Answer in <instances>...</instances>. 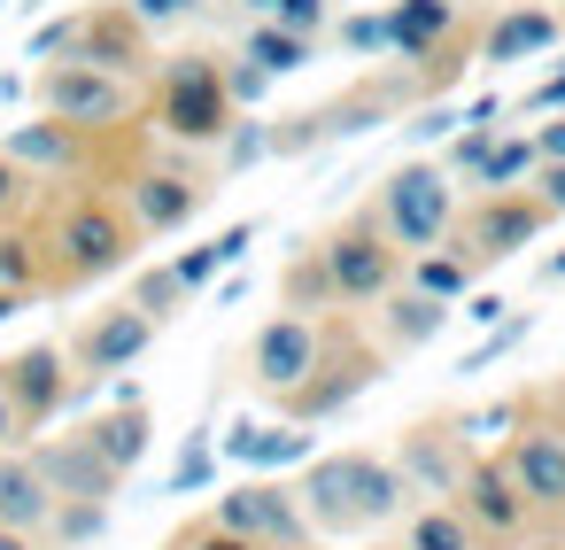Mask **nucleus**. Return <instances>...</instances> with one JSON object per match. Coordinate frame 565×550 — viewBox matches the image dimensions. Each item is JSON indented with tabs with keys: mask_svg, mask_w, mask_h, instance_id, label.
Wrapping results in <instances>:
<instances>
[{
	"mask_svg": "<svg viewBox=\"0 0 565 550\" xmlns=\"http://www.w3.org/2000/svg\"><path fill=\"white\" fill-rule=\"evenodd\" d=\"M349 47H387V32H380V17H356V24H349Z\"/></svg>",
	"mask_w": 565,
	"mask_h": 550,
	"instance_id": "nucleus-45",
	"label": "nucleus"
},
{
	"mask_svg": "<svg viewBox=\"0 0 565 550\" xmlns=\"http://www.w3.org/2000/svg\"><path fill=\"white\" fill-rule=\"evenodd\" d=\"M248 241H256V225H225L217 241H202L194 256H179V264H171V272H179V287H186V295H202V287H210V279H217L241 248H248Z\"/></svg>",
	"mask_w": 565,
	"mask_h": 550,
	"instance_id": "nucleus-28",
	"label": "nucleus"
},
{
	"mask_svg": "<svg viewBox=\"0 0 565 550\" xmlns=\"http://www.w3.org/2000/svg\"><path fill=\"white\" fill-rule=\"evenodd\" d=\"M449 504H457V511H465V519H472L488 542H511V535L534 519V511H526V496H519V480L503 473V457H472Z\"/></svg>",
	"mask_w": 565,
	"mask_h": 550,
	"instance_id": "nucleus-12",
	"label": "nucleus"
},
{
	"mask_svg": "<svg viewBox=\"0 0 565 550\" xmlns=\"http://www.w3.org/2000/svg\"><path fill=\"white\" fill-rule=\"evenodd\" d=\"M488 535L457 511V504H418L411 527H403V550H480Z\"/></svg>",
	"mask_w": 565,
	"mask_h": 550,
	"instance_id": "nucleus-27",
	"label": "nucleus"
},
{
	"mask_svg": "<svg viewBox=\"0 0 565 550\" xmlns=\"http://www.w3.org/2000/svg\"><path fill=\"white\" fill-rule=\"evenodd\" d=\"M526 334H534V318H526V310H511V318H503V326H495V334H488V341H480V349L465 357V372H480L488 357H503V349H519Z\"/></svg>",
	"mask_w": 565,
	"mask_h": 550,
	"instance_id": "nucleus-34",
	"label": "nucleus"
},
{
	"mask_svg": "<svg viewBox=\"0 0 565 550\" xmlns=\"http://www.w3.org/2000/svg\"><path fill=\"white\" fill-rule=\"evenodd\" d=\"M441 303H426V295H387V334H395V349H418L426 334H441Z\"/></svg>",
	"mask_w": 565,
	"mask_h": 550,
	"instance_id": "nucleus-30",
	"label": "nucleus"
},
{
	"mask_svg": "<svg viewBox=\"0 0 565 550\" xmlns=\"http://www.w3.org/2000/svg\"><path fill=\"white\" fill-rule=\"evenodd\" d=\"M326 17H333V0H271V24H287V32H302V40H318Z\"/></svg>",
	"mask_w": 565,
	"mask_h": 550,
	"instance_id": "nucleus-31",
	"label": "nucleus"
},
{
	"mask_svg": "<svg viewBox=\"0 0 565 550\" xmlns=\"http://www.w3.org/2000/svg\"><path fill=\"white\" fill-rule=\"evenodd\" d=\"M534 187H542L534 202H542V210L557 218V210H565V163H542V171H534Z\"/></svg>",
	"mask_w": 565,
	"mask_h": 550,
	"instance_id": "nucleus-39",
	"label": "nucleus"
},
{
	"mask_svg": "<svg viewBox=\"0 0 565 550\" xmlns=\"http://www.w3.org/2000/svg\"><path fill=\"white\" fill-rule=\"evenodd\" d=\"M248 9H256V17H271V0H248Z\"/></svg>",
	"mask_w": 565,
	"mask_h": 550,
	"instance_id": "nucleus-49",
	"label": "nucleus"
},
{
	"mask_svg": "<svg viewBox=\"0 0 565 550\" xmlns=\"http://www.w3.org/2000/svg\"><path fill=\"white\" fill-rule=\"evenodd\" d=\"M210 527H225V535H241L256 550H310L318 542V527H310V511H302V496L287 480H241V488H225L217 511H210Z\"/></svg>",
	"mask_w": 565,
	"mask_h": 550,
	"instance_id": "nucleus-5",
	"label": "nucleus"
},
{
	"mask_svg": "<svg viewBox=\"0 0 565 550\" xmlns=\"http://www.w3.org/2000/svg\"><path fill=\"white\" fill-rule=\"evenodd\" d=\"M179 550H186V542H179Z\"/></svg>",
	"mask_w": 565,
	"mask_h": 550,
	"instance_id": "nucleus-53",
	"label": "nucleus"
},
{
	"mask_svg": "<svg viewBox=\"0 0 565 550\" xmlns=\"http://www.w3.org/2000/svg\"><path fill=\"white\" fill-rule=\"evenodd\" d=\"M534 171H542L534 133H526V140H503V133H495V140H488V156H480L465 179H472L480 194H526V187H534Z\"/></svg>",
	"mask_w": 565,
	"mask_h": 550,
	"instance_id": "nucleus-23",
	"label": "nucleus"
},
{
	"mask_svg": "<svg viewBox=\"0 0 565 550\" xmlns=\"http://www.w3.org/2000/svg\"><path fill=\"white\" fill-rule=\"evenodd\" d=\"M534 109H550V117H565V71H550V78L534 86Z\"/></svg>",
	"mask_w": 565,
	"mask_h": 550,
	"instance_id": "nucleus-42",
	"label": "nucleus"
},
{
	"mask_svg": "<svg viewBox=\"0 0 565 550\" xmlns=\"http://www.w3.org/2000/svg\"><path fill=\"white\" fill-rule=\"evenodd\" d=\"M148 434H156V419H148V403H140L132 388H117V411L86 426V442H94V449L117 465V480H125V473H140V457H148Z\"/></svg>",
	"mask_w": 565,
	"mask_h": 550,
	"instance_id": "nucleus-20",
	"label": "nucleus"
},
{
	"mask_svg": "<svg viewBox=\"0 0 565 550\" xmlns=\"http://www.w3.org/2000/svg\"><path fill=\"white\" fill-rule=\"evenodd\" d=\"M32 465L47 473V488H55L63 504H109V496H117V465L86 442V426H78V434H47V442L32 449Z\"/></svg>",
	"mask_w": 565,
	"mask_h": 550,
	"instance_id": "nucleus-11",
	"label": "nucleus"
},
{
	"mask_svg": "<svg viewBox=\"0 0 565 550\" xmlns=\"http://www.w3.org/2000/svg\"><path fill=\"white\" fill-rule=\"evenodd\" d=\"M542 279H565V248H557V256H550V264H542Z\"/></svg>",
	"mask_w": 565,
	"mask_h": 550,
	"instance_id": "nucleus-48",
	"label": "nucleus"
},
{
	"mask_svg": "<svg viewBox=\"0 0 565 550\" xmlns=\"http://www.w3.org/2000/svg\"><path fill=\"white\" fill-rule=\"evenodd\" d=\"M503 473L519 480L526 511H565V434L557 426H519L503 442Z\"/></svg>",
	"mask_w": 565,
	"mask_h": 550,
	"instance_id": "nucleus-14",
	"label": "nucleus"
},
{
	"mask_svg": "<svg viewBox=\"0 0 565 550\" xmlns=\"http://www.w3.org/2000/svg\"><path fill=\"white\" fill-rule=\"evenodd\" d=\"M302 511L318 535H372L387 519L411 511V488L395 473V457H372V449H333V457H310L302 465Z\"/></svg>",
	"mask_w": 565,
	"mask_h": 550,
	"instance_id": "nucleus-1",
	"label": "nucleus"
},
{
	"mask_svg": "<svg viewBox=\"0 0 565 550\" xmlns=\"http://www.w3.org/2000/svg\"><path fill=\"white\" fill-rule=\"evenodd\" d=\"M55 488L47 473L32 465V449H0V527H17V535H47L55 527Z\"/></svg>",
	"mask_w": 565,
	"mask_h": 550,
	"instance_id": "nucleus-17",
	"label": "nucleus"
},
{
	"mask_svg": "<svg viewBox=\"0 0 565 550\" xmlns=\"http://www.w3.org/2000/svg\"><path fill=\"white\" fill-rule=\"evenodd\" d=\"M210 202V187L179 163H156V171H132V194H125V218L132 233H179L194 210Z\"/></svg>",
	"mask_w": 565,
	"mask_h": 550,
	"instance_id": "nucleus-13",
	"label": "nucleus"
},
{
	"mask_svg": "<svg viewBox=\"0 0 565 550\" xmlns=\"http://www.w3.org/2000/svg\"><path fill=\"white\" fill-rule=\"evenodd\" d=\"M0 287H32V241H0Z\"/></svg>",
	"mask_w": 565,
	"mask_h": 550,
	"instance_id": "nucleus-37",
	"label": "nucleus"
},
{
	"mask_svg": "<svg viewBox=\"0 0 565 550\" xmlns=\"http://www.w3.org/2000/svg\"><path fill=\"white\" fill-rule=\"evenodd\" d=\"M495 434H519V411L511 403H488V411H465L457 419V442H495Z\"/></svg>",
	"mask_w": 565,
	"mask_h": 550,
	"instance_id": "nucleus-32",
	"label": "nucleus"
},
{
	"mask_svg": "<svg viewBox=\"0 0 565 550\" xmlns=\"http://www.w3.org/2000/svg\"><path fill=\"white\" fill-rule=\"evenodd\" d=\"M0 156H9L24 179H71V163H78L86 148H78V125L40 117V125H17L9 140H0Z\"/></svg>",
	"mask_w": 565,
	"mask_h": 550,
	"instance_id": "nucleus-18",
	"label": "nucleus"
},
{
	"mask_svg": "<svg viewBox=\"0 0 565 550\" xmlns=\"http://www.w3.org/2000/svg\"><path fill=\"white\" fill-rule=\"evenodd\" d=\"M557 434H565V395H557Z\"/></svg>",
	"mask_w": 565,
	"mask_h": 550,
	"instance_id": "nucleus-51",
	"label": "nucleus"
},
{
	"mask_svg": "<svg viewBox=\"0 0 565 550\" xmlns=\"http://www.w3.org/2000/svg\"><path fill=\"white\" fill-rule=\"evenodd\" d=\"M318 279L333 303H387L403 279V248L380 233V218H356L318 248Z\"/></svg>",
	"mask_w": 565,
	"mask_h": 550,
	"instance_id": "nucleus-4",
	"label": "nucleus"
},
{
	"mask_svg": "<svg viewBox=\"0 0 565 550\" xmlns=\"http://www.w3.org/2000/svg\"><path fill=\"white\" fill-rule=\"evenodd\" d=\"M526 550H565V542H526Z\"/></svg>",
	"mask_w": 565,
	"mask_h": 550,
	"instance_id": "nucleus-50",
	"label": "nucleus"
},
{
	"mask_svg": "<svg viewBox=\"0 0 565 550\" xmlns=\"http://www.w3.org/2000/svg\"><path fill=\"white\" fill-rule=\"evenodd\" d=\"M125 303H132V310H148V318L163 326V318H179L194 295L179 287V272H171V264H156V272H140V279H132V295H125Z\"/></svg>",
	"mask_w": 565,
	"mask_h": 550,
	"instance_id": "nucleus-29",
	"label": "nucleus"
},
{
	"mask_svg": "<svg viewBox=\"0 0 565 550\" xmlns=\"http://www.w3.org/2000/svg\"><path fill=\"white\" fill-rule=\"evenodd\" d=\"M225 140H233V148H225V163H233V171H248V163L271 148V140H264V125H241V133H225Z\"/></svg>",
	"mask_w": 565,
	"mask_h": 550,
	"instance_id": "nucleus-38",
	"label": "nucleus"
},
{
	"mask_svg": "<svg viewBox=\"0 0 565 550\" xmlns=\"http://www.w3.org/2000/svg\"><path fill=\"white\" fill-rule=\"evenodd\" d=\"M542 225H550V210H542L534 194H488V202L472 210V225H465V256H472V264H495V256L526 248Z\"/></svg>",
	"mask_w": 565,
	"mask_h": 550,
	"instance_id": "nucleus-16",
	"label": "nucleus"
},
{
	"mask_svg": "<svg viewBox=\"0 0 565 550\" xmlns=\"http://www.w3.org/2000/svg\"><path fill=\"white\" fill-rule=\"evenodd\" d=\"M186 550H256V542H241V535H225V527H202V535H186Z\"/></svg>",
	"mask_w": 565,
	"mask_h": 550,
	"instance_id": "nucleus-43",
	"label": "nucleus"
},
{
	"mask_svg": "<svg viewBox=\"0 0 565 550\" xmlns=\"http://www.w3.org/2000/svg\"><path fill=\"white\" fill-rule=\"evenodd\" d=\"M148 117H156L163 140H179V148H217V140L233 133V71L210 63V55H179V63L156 78V109H148Z\"/></svg>",
	"mask_w": 565,
	"mask_h": 550,
	"instance_id": "nucleus-2",
	"label": "nucleus"
},
{
	"mask_svg": "<svg viewBox=\"0 0 565 550\" xmlns=\"http://www.w3.org/2000/svg\"><path fill=\"white\" fill-rule=\"evenodd\" d=\"M318 364H326V326L302 318V310H279V318L256 334V349H248V372H256V388H271V395H295Z\"/></svg>",
	"mask_w": 565,
	"mask_h": 550,
	"instance_id": "nucleus-9",
	"label": "nucleus"
},
{
	"mask_svg": "<svg viewBox=\"0 0 565 550\" xmlns=\"http://www.w3.org/2000/svg\"><path fill=\"white\" fill-rule=\"evenodd\" d=\"M40 102H47V117H63L78 133H102V125H117L132 109V86L117 71H94V63H55L40 78Z\"/></svg>",
	"mask_w": 565,
	"mask_h": 550,
	"instance_id": "nucleus-7",
	"label": "nucleus"
},
{
	"mask_svg": "<svg viewBox=\"0 0 565 550\" xmlns=\"http://www.w3.org/2000/svg\"><path fill=\"white\" fill-rule=\"evenodd\" d=\"M24 442V419H17V403H9V388H0V449H17Z\"/></svg>",
	"mask_w": 565,
	"mask_h": 550,
	"instance_id": "nucleus-44",
	"label": "nucleus"
},
{
	"mask_svg": "<svg viewBox=\"0 0 565 550\" xmlns=\"http://www.w3.org/2000/svg\"><path fill=\"white\" fill-rule=\"evenodd\" d=\"M403 279H411V295H426V303H441V310H449V303H465V295H472L480 264H472L465 248H418Z\"/></svg>",
	"mask_w": 565,
	"mask_h": 550,
	"instance_id": "nucleus-22",
	"label": "nucleus"
},
{
	"mask_svg": "<svg viewBox=\"0 0 565 550\" xmlns=\"http://www.w3.org/2000/svg\"><path fill=\"white\" fill-rule=\"evenodd\" d=\"M163 326L148 318V310H132V303H109V310H94L86 326H78V341H71V364H78V380H109V372H132L140 357H148V341H156Z\"/></svg>",
	"mask_w": 565,
	"mask_h": 550,
	"instance_id": "nucleus-8",
	"label": "nucleus"
},
{
	"mask_svg": "<svg viewBox=\"0 0 565 550\" xmlns=\"http://www.w3.org/2000/svg\"><path fill=\"white\" fill-rule=\"evenodd\" d=\"M202 9V0H125V17L140 24V32H163V24H186Z\"/></svg>",
	"mask_w": 565,
	"mask_h": 550,
	"instance_id": "nucleus-33",
	"label": "nucleus"
},
{
	"mask_svg": "<svg viewBox=\"0 0 565 550\" xmlns=\"http://www.w3.org/2000/svg\"><path fill=\"white\" fill-rule=\"evenodd\" d=\"M17 303H24L17 287H0V318H17Z\"/></svg>",
	"mask_w": 565,
	"mask_h": 550,
	"instance_id": "nucleus-47",
	"label": "nucleus"
},
{
	"mask_svg": "<svg viewBox=\"0 0 565 550\" xmlns=\"http://www.w3.org/2000/svg\"><path fill=\"white\" fill-rule=\"evenodd\" d=\"M465 442L457 434H441V426H411L403 442H395V473H403V488L411 496H426V504H449L457 496V480H465Z\"/></svg>",
	"mask_w": 565,
	"mask_h": 550,
	"instance_id": "nucleus-15",
	"label": "nucleus"
},
{
	"mask_svg": "<svg viewBox=\"0 0 565 550\" xmlns=\"http://www.w3.org/2000/svg\"><path fill=\"white\" fill-rule=\"evenodd\" d=\"M380 32H387V55H434V40L449 32V0H395Z\"/></svg>",
	"mask_w": 565,
	"mask_h": 550,
	"instance_id": "nucleus-25",
	"label": "nucleus"
},
{
	"mask_svg": "<svg viewBox=\"0 0 565 550\" xmlns=\"http://www.w3.org/2000/svg\"><path fill=\"white\" fill-rule=\"evenodd\" d=\"M71 63H94V71H140V24L125 9H94L71 24Z\"/></svg>",
	"mask_w": 565,
	"mask_h": 550,
	"instance_id": "nucleus-19",
	"label": "nucleus"
},
{
	"mask_svg": "<svg viewBox=\"0 0 565 550\" xmlns=\"http://www.w3.org/2000/svg\"><path fill=\"white\" fill-rule=\"evenodd\" d=\"M225 457H241V465H310V434L302 426H256V419H241L225 434Z\"/></svg>",
	"mask_w": 565,
	"mask_h": 550,
	"instance_id": "nucleus-24",
	"label": "nucleus"
},
{
	"mask_svg": "<svg viewBox=\"0 0 565 550\" xmlns=\"http://www.w3.org/2000/svg\"><path fill=\"white\" fill-rule=\"evenodd\" d=\"M0 550H32V535H17V527H0Z\"/></svg>",
	"mask_w": 565,
	"mask_h": 550,
	"instance_id": "nucleus-46",
	"label": "nucleus"
},
{
	"mask_svg": "<svg viewBox=\"0 0 565 550\" xmlns=\"http://www.w3.org/2000/svg\"><path fill=\"white\" fill-rule=\"evenodd\" d=\"M310 55H318V40H302V32L271 24V17H256V24H248V47H241V63L264 71V78H287V71H302Z\"/></svg>",
	"mask_w": 565,
	"mask_h": 550,
	"instance_id": "nucleus-26",
	"label": "nucleus"
},
{
	"mask_svg": "<svg viewBox=\"0 0 565 550\" xmlns=\"http://www.w3.org/2000/svg\"><path fill=\"white\" fill-rule=\"evenodd\" d=\"M210 465H217V457H210V442H186V449H179V465H171V496L210 488Z\"/></svg>",
	"mask_w": 565,
	"mask_h": 550,
	"instance_id": "nucleus-36",
	"label": "nucleus"
},
{
	"mask_svg": "<svg viewBox=\"0 0 565 550\" xmlns=\"http://www.w3.org/2000/svg\"><path fill=\"white\" fill-rule=\"evenodd\" d=\"M0 388H9V403H17V419H24V434H32V426H47V419H55V411L78 395L71 349H55V341L17 349L9 364H0Z\"/></svg>",
	"mask_w": 565,
	"mask_h": 550,
	"instance_id": "nucleus-10",
	"label": "nucleus"
},
{
	"mask_svg": "<svg viewBox=\"0 0 565 550\" xmlns=\"http://www.w3.org/2000/svg\"><path fill=\"white\" fill-rule=\"evenodd\" d=\"M372 218H380V233H387L403 256H418V248H434V241L457 225V187H449L441 163H403V171H387Z\"/></svg>",
	"mask_w": 565,
	"mask_h": 550,
	"instance_id": "nucleus-3",
	"label": "nucleus"
},
{
	"mask_svg": "<svg viewBox=\"0 0 565 550\" xmlns=\"http://www.w3.org/2000/svg\"><path fill=\"white\" fill-rule=\"evenodd\" d=\"M372 550H403V542H372Z\"/></svg>",
	"mask_w": 565,
	"mask_h": 550,
	"instance_id": "nucleus-52",
	"label": "nucleus"
},
{
	"mask_svg": "<svg viewBox=\"0 0 565 550\" xmlns=\"http://www.w3.org/2000/svg\"><path fill=\"white\" fill-rule=\"evenodd\" d=\"M125 256H132V218H125L117 202L78 194V202L55 218V264H63L71 279H102V272H117Z\"/></svg>",
	"mask_w": 565,
	"mask_h": 550,
	"instance_id": "nucleus-6",
	"label": "nucleus"
},
{
	"mask_svg": "<svg viewBox=\"0 0 565 550\" xmlns=\"http://www.w3.org/2000/svg\"><path fill=\"white\" fill-rule=\"evenodd\" d=\"M24 187H32V179H24V171H17L9 156H0V218H17V202H24Z\"/></svg>",
	"mask_w": 565,
	"mask_h": 550,
	"instance_id": "nucleus-40",
	"label": "nucleus"
},
{
	"mask_svg": "<svg viewBox=\"0 0 565 550\" xmlns=\"http://www.w3.org/2000/svg\"><path fill=\"white\" fill-rule=\"evenodd\" d=\"M534 156H542V163H565V117H550V125L534 133Z\"/></svg>",
	"mask_w": 565,
	"mask_h": 550,
	"instance_id": "nucleus-41",
	"label": "nucleus"
},
{
	"mask_svg": "<svg viewBox=\"0 0 565 550\" xmlns=\"http://www.w3.org/2000/svg\"><path fill=\"white\" fill-rule=\"evenodd\" d=\"M557 32H565V24H557L550 9H511V17L480 40V63H526V55H550Z\"/></svg>",
	"mask_w": 565,
	"mask_h": 550,
	"instance_id": "nucleus-21",
	"label": "nucleus"
},
{
	"mask_svg": "<svg viewBox=\"0 0 565 550\" xmlns=\"http://www.w3.org/2000/svg\"><path fill=\"white\" fill-rule=\"evenodd\" d=\"M102 519H109V504H55V535L63 542H94Z\"/></svg>",
	"mask_w": 565,
	"mask_h": 550,
	"instance_id": "nucleus-35",
	"label": "nucleus"
}]
</instances>
